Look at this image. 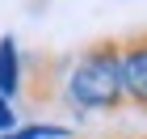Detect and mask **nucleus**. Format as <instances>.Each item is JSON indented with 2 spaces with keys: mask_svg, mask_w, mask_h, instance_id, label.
<instances>
[{
  "mask_svg": "<svg viewBox=\"0 0 147 139\" xmlns=\"http://www.w3.org/2000/svg\"><path fill=\"white\" fill-rule=\"evenodd\" d=\"M0 139H71L67 127H55V122H25V127H13L9 135Z\"/></svg>",
  "mask_w": 147,
  "mask_h": 139,
  "instance_id": "20e7f679",
  "label": "nucleus"
},
{
  "mask_svg": "<svg viewBox=\"0 0 147 139\" xmlns=\"http://www.w3.org/2000/svg\"><path fill=\"white\" fill-rule=\"evenodd\" d=\"M130 139H147V135H130Z\"/></svg>",
  "mask_w": 147,
  "mask_h": 139,
  "instance_id": "423d86ee",
  "label": "nucleus"
},
{
  "mask_svg": "<svg viewBox=\"0 0 147 139\" xmlns=\"http://www.w3.org/2000/svg\"><path fill=\"white\" fill-rule=\"evenodd\" d=\"M13 127H17V118H13V105L4 101V97H0V135H9Z\"/></svg>",
  "mask_w": 147,
  "mask_h": 139,
  "instance_id": "39448f33",
  "label": "nucleus"
},
{
  "mask_svg": "<svg viewBox=\"0 0 147 139\" xmlns=\"http://www.w3.org/2000/svg\"><path fill=\"white\" fill-rule=\"evenodd\" d=\"M118 72H122L126 105L147 114V30L118 38Z\"/></svg>",
  "mask_w": 147,
  "mask_h": 139,
  "instance_id": "f03ea898",
  "label": "nucleus"
},
{
  "mask_svg": "<svg viewBox=\"0 0 147 139\" xmlns=\"http://www.w3.org/2000/svg\"><path fill=\"white\" fill-rule=\"evenodd\" d=\"M17 89H21V55L13 38H0V97L9 101Z\"/></svg>",
  "mask_w": 147,
  "mask_h": 139,
  "instance_id": "7ed1b4c3",
  "label": "nucleus"
},
{
  "mask_svg": "<svg viewBox=\"0 0 147 139\" xmlns=\"http://www.w3.org/2000/svg\"><path fill=\"white\" fill-rule=\"evenodd\" d=\"M67 105L76 114H118L126 105L122 72H118V38H97L67 68Z\"/></svg>",
  "mask_w": 147,
  "mask_h": 139,
  "instance_id": "f257e3e1",
  "label": "nucleus"
}]
</instances>
